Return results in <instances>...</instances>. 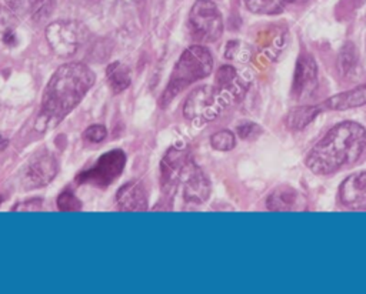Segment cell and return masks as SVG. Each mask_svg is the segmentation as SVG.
I'll return each instance as SVG.
<instances>
[{
    "instance_id": "1",
    "label": "cell",
    "mask_w": 366,
    "mask_h": 294,
    "mask_svg": "<svg viewBox=\"0 0 366 294\" xmlns=\"http://www.w3.org/2000/svg\"><path fill=\"white\" fill-rule=\"evenodd\" d=\"M94 81V73L85 63L72 62L57 69L43 92L36 130L45 133L59 125L83 101Z\"/></svg>"
},
{
    "instance_id": "2",
    "label": "cell",
    "mask_w": 366,
    "mask_h": 294,
    "mask_svg": "<svg viewBox=\"0 0 366 294\" xmlns=\"http://www.w3.org/2000/svg\"><path fill=\"white\" fill-rule=\"evenodd\" d=\"M366 149V130L355 122L336 125L316 143L306 166L318 176L334 174L356 163Z\"/></svg>"
},
{
    "instance_id": "3",
    "label": "cell",
    "mask_w": 366,
    "mask_h": 294,
    "mask_svg": "<svg viewBox=\"0 0 366 294\" xmlns=\"http://www.w3.org/2000/svg\"><path fill=\"white\" fill-rule=\"evenodd\" d=\"M214 69V57L202 45L187 48L173 67L169 83L161 97V107H166L190 85L205 79Z\"/></svg>"
},
{
    "instance_id": "4",
    "label": "cell",
    "mask_w": 366,
    "mask_h": 294,
    "mask_svg": "<svg viewBox=\"0 0 366 294\" xmlns=\"http://www.w3.org/2000/svg\"><path fill=\"white\" fill-rule=\"evenodd\" d=\"M192 41L207 45L219 41L223 33V19L218 6L210 0H196L187 19Z\"/></svg>"
},
{
    "instance_id": "5",
    "label": "cell",
    "mask_w": 366,
    "mask_h": 294,
    "mask_svg": "<svg viewBox=\"0 0 366 294\" xmlns=\"http://www.w3.org/2000/svg\"><path fill=\"white\" fill-rule=\"evenodd\" d=\"M227 103V96L218 87L201 86L187 96L183 106V114L189 120L210 122L223 113Z\"/></svg>"
},
{
    "instance_id": "6",
    "label": "cell",
    "mask_w": 366,
    "mask_h": 294,
    "mask_svg": "<svg viewBox=\"0 0 366 294\" xmlns=\"http://www.w3.org/2000/svg\"><path fill=\"white\" fill-rule=\"evenodd\" d=\"M89 36L88 28L74 21H57L46 28V41L52 52L63 59L72 57Z\"/></svg>"
},
{
    "instance_id": "7",
    "label": "cell",
    "mask_w": 366,
    "mask_h": 294,
    "mask_svg": "<svg viewBox=\"0 0 366 294\" xmlns=\"http://www.w3.org/2000/svg\"><path fill=\"white\" fill-rule=\"evenodd\" d=\"M126 156L122 150H112L102 154L96 165L76 176V183L93 185L94 187H108L123 171Z\"/></svg>"
},
{
    "instance_id": "8",
    "label": "cell",
    "mask_w": 366,
    "mask_h": 294,
    "mask_svg": "<svg viewBox=\"0 0 366 294\" xmlns=\"http://www.w3.org/2000/svg\"><path fill=\"white\" fill-rule=\"evenodd\" d=\"M57 174V162L48 151H37L21 173V186L25 191L48 186Z\"/></svg>"
},
{
    "instance_id": "9",
    "label": "cell",
    "mask_w": 366,
    "mask_h": 294,
    "mask_svg": "<svg viewBox=\"0 0 366 294\" xmlns=\"http://www.w3.org/2000/svg\"><path fill=\"white\" fill-rule=\"evenodd\" d=\"M178 182L183 186V199L192 204H202L210 196V182L202 169L192 160H185Z\"/></svg>"
},
{
    "instance_id": "10",
    "label": "cell",
    "mask_w": 366,
    "mask_h": 294,
    "mask_svg": "<svg viewBox=\"0 0 366 294\" xmlns=\"http://www.w3.org/2000/svg\"><path fill=\"white\" fill-rule=\"evenodd\" d=\"M340 203L349 210H366V171L345 179L339 189Z\"/></svg>"
},
{
    "instance_id": "11",
    "label": "cell",
    "mask_w": 366,
    "mask_h": 294,
    "mask_svg": "<svg viewBox=\"0 0 366 294\" xmlns=\"http://www.w3.org/2000/svg\"><path fill=\"white\" fill-rule=\"evenodd\" d=\"M116 203L122 211L148 210V194L141 182H130L122 186L116 194Z\"/></svg>"
},
{
    "instance_id": "12",
    "label": "cell",
    "mask_w": 366,
    "mask_h": 294,
    "mask_svg": "<svg viewBox=\"0 0 366 294\" xmlns=\"http://www.w3.org/2000/svg\"><path fill=\"white\" fill-rule=\"evenodd\" d=\"M267 209L271 211H294L305 210L306 204L298 190L291 186H281L272 191L266 202Z\"/></svg>"
},
{
    "instance_id": "13",
    "label": "cell",
    "mask_w": 366,
    "mask_h": 294,
    "mask_svg": "<svg viewBox=\"0 0 366 294\" xmlns=\"http://www.w3.org/2000/svg\"><path fill=\"white\" fill-rule=\"evenodd\" d=\"M216 87L229 101H241L246 93V83L232 66H222L216 73Z\"/></svg>"
},
{
    "instance_id": "14",
    "label": "cell",
    "mask_w": 366,
    "mask_h": 294,
    "mask_svg": "<svg viewBox=\"0 0 366 294\" xmlns=\"http://www.w3.org/2000/svg\"><path fill=\"white\" fill-rule=\"evenodd\" d=\"M318 76V67L314 57L307 53H302L298 59L296 72L294 79L292 93L295 97H302V94L315 85Z\"/></svg>"
},
{
    "instance_id": "15",
    "label": "cell",
    "mask_w": 366,
    "mask_h": 294,
    "mask_svg": "<svg viewBox=\"0 0 366 294\" xmlns=\"http://www.w3.org/2000/svg\"><path fill=\"white\" fill-rule=\"evenodd\" d=\"M321 112L325 110H348V109H354V107H360V106H366V85L358 86L352 90H348L345 93H339L334 97H329V99H326L325 102H322L321 105H318Z\"/></svg>"
},
{
    "instance_id": "16",
    "label": "cell",
    "mask_w": 366,
    "mask_h": 294,
    "mask_svg": "<svg viewBox=\"0 0 366 294\" xmlns=\"http://www.w3.org/2000/svg\"><path fill=\"white\" fill-rule=\"evenodd\" d=\"M185 163L183 153L178 149H169L162 160V186H169L173 182H178V176Z\"/></svg>"
},
{
    "instance_id": "17",
    "label": "cell",
    "mask_w": 366,
    "mask_h": 294,
    "mask_svg": "<svg viewBox=\"0 0 366 294\" xmlns=\"http://www.w3.org/2000/svg\"><path fill=\"white\" fill-rule=\"evenodd\" d=\"M322 113L319 106H302L289 112L285 119V125L289 130H303L307 125H311L315 117Z\"/></svg>"
},
{
    "instance_id": "18",
    "label": "cell",
    "mask_w": 366,
    "mask_h": 294,
    "mask_svg": "<svg viewBox=\"0 0 366 294\" xmlns=\"http://www.w3.org/2000/svg\"><path fill=\"white\" fill-rule=\"evenodd\" d=\"M106 79L112 92L116 94L126 90L132 83L129 67L121 62H113L106 67Z\"/></svg>"
},
{
    "instance_id": "19",
    "label": "cell",
    "mask_w": 366,
    "mask_h": 294,
    "mask_svg": "<svg viewBox=\"0 0 366 294\" xmlns=\"http://www.w3.org/2000/svg\"><path fill=\"white\" fill-rule=\"evenodd\" d=\"M302 2H305V0H245V5L255 14L271 16L283 12L287 5Z\"/></svg>"
},
{
    "instance_id": "20",
    "label": "cell",
    "mask_w": 366,
    "mask_h": 294,
    "mask_svg": "<svg viewBox=\"0 0 366 294\" xmlns=\"http://www.w3.org/2000/svg\"><path fill=\"white\" fill-rule=\"evenodd\" d=\"M358 65V50L356 46L354 43H346L339 54L338 59V66H339V72L343 77H348L351 76Z\"/></svg>"
},
{
    "instance_id": "21",
    "label": "cell",
    "mask_w": 366,
    "mask_h": 294,
    "mask_svg": "<svg viewBox=\"0 0 366 294\" xmlns=\"http://www.w3.org/2000/svg\"><path fill=\"white\" fill-rule=\"evenodd\" d=\"M210 145L215 150L229 151L236 146L235 134L229 130H221L210 137Z\"/></svg>"
},
{
    "instance_id": "22",
    "label": "cell",
    "mask_w": 366,
    "mask_h": 294,
    "mask_svg": "<svg viewBox=\"0 0 366 294\" xmlns=\"http://www.w3.org/2000/svg\"><path fill=\"white\" fill-rule=\"evenodd\" d=\"M57 207L62 211H78L82 209V203L70 191H63L59 198H57Z\"/></svg>"
},
{
    "instance_id": "23",
    "label": "cell",
    "mask_w": 366,
    "mask_h": 294,
    "mask_svg": "<svg viewBox=\"0 0 366 294\" xmlns=\"http://www.w3.org/2000/svg\"><path fill=\"white\" fill-rule=\"evenodd\" d=\"M106 136H108V130L102 125H93V126L88 127L82 134L83 140L89 142V143H101L106 139Z\"/></svg>"
},
{
    "instance_id": "24",
    "label": "cell",
    "mask_w": 366,
    "mask_h": 294,
    "mask_svg": "<svg viewBox=\"0 0 366 294\" xmlns=\"http://www.w3.org/2000/svg\"><path fill=\"white\" fill-rule=\"evenodd\" d=\"M32 9L34 21H42L53 10V0H34Z\"/></svg>"
},
{
    "instance_id": "25",
    "label": "cell",
    "mask_w": 366,
    "mask_h": 294,
    "mask_svg": "<svg viewBox=\"0 0 366 294\" xmlns=\"http://www.w3.org/2000/svg\"><path fill=\"white\" fill-rule=\"evenodd\" d=\"M259 133H261V129L256 125H252V123L243 125V126L238 127V134L245 140L254 139V137H256Z\"/></svg>"
},
{
    "instance_id": "26",
    "label": "cell",
    "mask_w": 366,
    "mask_h": 294,
    "mask_svg": "<svg viewBox=\"0 0 366 294\" xmlns=\"http://www.w3.org/2000/svg\"><path fill=\"white\" fill-rule=\"evenodd\" d=\"M42 207V200L39 199H33L30 202H25L21 204H16L12 210H19V211H34V210H41Z\"/></svg>"
},
{
    "instance_id": "27",
    "label": "cell",
    "mask_w": 366,
    "mask_h": 294,
    "mask_svg": "<svg viewBox=\"0 0 366 294\" xmlns=\"http://www.w3.org/2000/svg\"><path fill=\"white\" fill-rule=\"evenodd\" d=\"M72 2H76V3L83 5V6H89V5H94V3H98L99 0H72Z\"/></svg>"
},
{
    "instance_id": "28",
    "label": "cell",
    "mask_w": 366,
    "mask_h": 294,
    "mask_svg": "<svg viewBox=\"0 0 366 294\" xmlns=\"http://www.w3.org/2000/svg\"><path fill=\"white\" fill-rule=\"evenodd\" d=\"M128 2H138V0H128Z\"/></svg>"
},
{
    "instance_id": "29",
    "label": "cell",
    "mask_w": 366,
    "mask_h": 294,
    "mask_svg": "<svg viewBox=\"0 0 366 294\" xmlns=\"http://www.w3.org/2000/svg\"><path fill=\"white\" fill-rule=\"evenodd\" d=\"M0 142H2V139H0Z\"/></svg>"
}]
</instances>
